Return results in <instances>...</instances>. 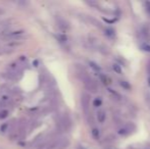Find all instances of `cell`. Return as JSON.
<instances>
[{
    "instance_id": "1",
    "label": "cell",
    "mask_w": 150,
    "mask_h": 149,
    "mask_svg": "<svg viewBox=\"0 0 150 149\" xmlns=\"http://www.w3.org/2000/svg\"><path fill=\"white\" fill-rule=\"evenodd\" d=\"M8 110L5 108H0V119H3L8 117Z\"/></svg>"
},
{
    "instance_id": "9",
    "label": "cell",
    "mask_w": 150,
    "mask_h": 149,
    "mask_svg": "<svg viewBox=\"0 0 150 149\" xmlns=\"http://www.w3.org/2000/svg\"><path fill=\"white\" fill-rule=\"evenodd\" d=\"M148 82H149V85H150V77L148 78Z\"/></svg>"
},
{
    "instance_id": "5",
    "label": "cell",
    "mask_w": 150,
    "mask_h": 149,
    "mask_svg": "<svg viewBox=\"0 0 150 149\" xmlns=\"http://www.w3.org/2000/svg\"><path fill=\"white\" fill-rule=\"evenodd\" d=\"M94 105L95 106H100L101 105V100L100 99H96L94 101Z\"/></svg>"
},
{
    "instance_id": "4",
    "label": "cell",
    "mask_w": 150,
    "mask_h": 149,
    "mask_svg": "<svg viewBox=\"0 0 150 149\" xmlns=\"http://www.w3.org/2000/svg\"><path fill=\"white\" fill-rule=\"evenodd\" d=\"M120 84H122V86H124L125 88H127V89H130V85L129 84H127V83H125V81H122L120 82Z\"/></svg>"
},
{
    "instance_id": "2",
    "label": "cell",
    "mask_w": 150,
    "mask_h": 149,
    "mask_svg": "<svg viewBox=\"0 0 150 149\" xmlns=\"http://www.w3.org/2000/svg\"><path fill=\"white\" fill-rule=\"evenodd\" d=\"M97 119H98L99 123H103L105 121V113L103 112H99L97 113Z\"/></svg>"
},
{
    "instance_id": "7",
    "label": "cell",
    "mask_w": 150,
    "mask_h": 149,
    "mask_svg": "<svg viewBox=\"0 0 150 149\" xmlns=\"http://www.w3.org/2000/svg\"><path fill=\"white\" fill-rule=\"evenodd\" d=\"M4 13H5V11H4V9H3V8L0 7V16H3Z\"/></svg>"
},
{
    "instance_id": "8",
    "label": "cell",
    "mask_w": 150,
    "mask_h": 149,
    "mask_svg": "<svg viewBox=\"0 0 150 149\" xmlns=\"http://www.w3.org/2000/svg\"><path fill=\"white\" fill-rule=\"evenodd\" d=\"M147 71H148V74H149V77H150V61H149L148 66H147Z\"/></svg>"
},
{
    "instance_id": "3",
    "label": "cell",
    "mask_w": 150,
    "mask_h": 149,
    "mask_svg": "<svg viewBox=\"0 0 150 149\" xmlns=\"http://www.w3.org/2000/svg\"><path fill=\"white\" fill-rule=\"evenodd\" d=\"M93 136H94V138L98 139V130H97V129L93 130Z\"/></svg>"
},
{
    "instance_id": "6",
    "label": "cell",
    "mask_w": 150,
    "mask_h": 149,
    "mask_svg": "<svg viewBox=\"0 0 150 149\" xmlns=\"http://www.w3.org/2000/svg\"><path fill=\"white\" fill-rule=\"evenodd\" d=\"M113 68H115V70L117 71V73H120V68L117 66V64H115V66H113Z\"/></svg>"
}]
</instances>
